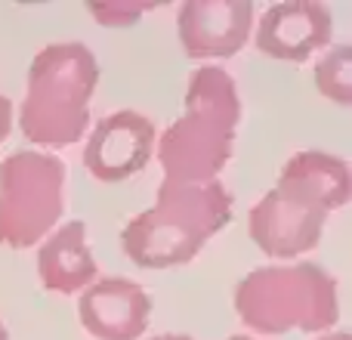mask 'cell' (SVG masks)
Returning <instances> with one entry per match:
<instances>
[{"instance_id": "1", "label": "cell", "mask_w": 352, "mask_h": 340, "mask_svg": "<svg viewBox=\"0 0 352 340\" xmlns=\"http://www.w3.org/2000/svg\"><path fill=\"white\" fill-rule=\"evenodd\" d=\"M349 195L352 173L346 161L306 149L287 161L278 182L250 207L248 232L263 254L291 260L316 248L328 213L346 204Z\"/></svg>"}, {"instance_id": "2", "label": "cell", "mask_w": 352, "mask_h": 340, "mask_svg": "<svg viewBox=\"0 0 352 340\" xmlns=\"http://www.w3.org/2000/svg\"><path fill=\"white\" fill-rule=\"evenodd\" d=\"M238 118L241 99L232 74L219 65L195 68L186 87V111L161 134L155 146L164 180L188 186L217 180L232 158Z\"/></svg>"}, {"instance_id": "3", "label": "cell", "mask_w": 352, "mask_h": 340, "mask_svg": "<svg viewBox=\"0 0 352 340\" xmlns=\"http://www.w3.org/2000/svg\"><path fill=\"white\" fill-rule=\"evenodd\" d=\"M232 220V192L219 180L188 186L161 180L158 198L121 232V248L136 266L170 269L188 263Z\"/></svg>"}, {"instance_id": "4", "label": "cell", "mask_w": 352, "mask_h": 340, "mask_svg": "<svg viewBox=\"0 0 352 340\" xmlns=\"http://www.w3.org/2000/svg\"><path fill=\"white\" fill-rule=\"evenodd\" d=\"M99 62L87 43H50L31 59L25 99L19 109L22 136L34 146L62 149L84 136Z\"/></svg>"}, {"instance_id": "5", "label": "cell", "mask_w": 352, "mask_h": 340, "mask_svg": "<svg viewBox=\"0 0 352 340\" xmlns=\"http://www.w3.org/2000/svg\"><path fill=\"white\" fill-rule=\"evenodd\" d=\"M235 312L256 334H318L340 319L337 279L318 263L260 266L238 281Z\"/></svg>"}, {"instance_id": "6", "label": "cell", "mask_w": 352, "mask_h": 340, "mask_svg": "<svg viewBox=\"0 0 352 340\" xmlns=\"http://www.w3.org/2000/svg\"><path fill=\"white\" fill-rule=\"evenodd\" d=\"M65 161L50 152H12L0 161V248L43 242L65 211Z\"/></svg>"}, {"instance_id": "7", "label": "cell", "mask_w": 352, "mask_h": 340, "mask_svg": "<svg viewBox=\"0 0 352 340\" xmlns=\"http://www.w3.org/2000/svg\"><path fill=\"white\" fill-rule=\"evenodd\" d=\"M250 28V0H186L176 16V34L188 59H229L248 43Z\"/></svg>"}, {"instance_id": "8", "label": "cell", "mask_w": 352, "mask_h": 340, "mask_svg": "<svg viewBox=\"0 0 352 340\" xmlns=\"http://www.w3.org/2000/svg\"><path fill=\"white\" fill-rule=\"evenodd\" d=\"M155 155V124L140 111H111L93 127L84 164L96 180L118 182L140 173Z\"/></svg>"}, {"instance_id": "9", "label": "cell", "mask_w": 352, "mask_h": 340, "mask_svg": "<svg viewBox=\"0 0 352 340\" xmlns=\"http://www.w3.org/2000/svg\"><path fill=\"white\" fill-rule=\"evenodd\" d=\"M334 16L318 0H285L269 6L256 25V50L272 59L303 62L316 50L328 47Z\"/></svg>"}, {"instance_id": "10", "label": "cell", "mask_w": 352, "mask_h": 340, "mask_svg": "<svg viewBox=\"0 0 352 340\" xmlns=\"http://www.w3.org/2000/svg\"><path fill=\"white\" fill-rule=\"evenodd\" d=\"M152 300L130 279H99L78 300L80 325L96 340H140L148 325Z\"/></svg>"}, {"instance_id": "11", "label": "cell", "mask_w": 352, "mask_h": 340, "mask_svg": "<svg viewBox=\"0 0 352 340\" xmlns=\"http://www.w3.org/2000/svg\"><path fill=\"white\" fill-rule=\"evenodd\" d=\"M96 260L87 248V226L80 220L53 229L37 248V275L53 294H78L96 281Z\"/></svg>"}, {"instance_id": "12", "label": "cell", "mask_w": 352, "mask_h": 340, "mask_svg": "<svg viewBox=\"0 0 352 340\" xmlns=\"http://www.w3.org/2000/svg\"><path fill=\"white\" fill-rule=\"evenodd\" d=\"M316 87L337 105H352V47L337 43L316 62Z\"/></svg>"}, {"instance_id": "13", "label": "cell", "mask_w": 352, "mask_h": 340, "mask_svg": "<svg viewBox=\"0 0 352 340\" xmlns=\"http://www.w3.org/2000/svg\"><path fill=\"white\" fill-rule=\"evenodd\" d=\"M158 3H136V0H109V3H90L87 10L109 28H121V25H133L142 12L155 10Z\"/></svg>"}, {"instance_id": "14", "label": "cell", "mask_w": 352, "mask_h": 340, "mask_svg": "<svg viewBox=\"0 0 352 340\" xmlns=\"http://www.w3.org/2000/svg\"><path fill=\"white\" fill-rule=\"evenodd\" d=\"M10 130H12V103L0 90V142L10 136Z\"/></svg>"}, {"instance_id": "15", "label": "cell", "mask_w": 352, "mask_h": 340, "mask_svg": "<svg viewBox=\"0 0 352 340\" xmlns=\"http://www.w3.org/2000/svg\"><path fill=\"white\" fill-rule=\"evenodd\" d=\"M152 340H195V337H188V334H158Z\"/></svg>"}, {"instance_id": "16", "label": "cell", "mask_w": 352, "mask_h": 340, "mask_svg": "<svg viewBox=\"0 0 352 340\" xmlns=\"http://www.w3.org/2000/svg\"><path fill=\"white\" fill-rule=\"evenodd\" d=\"M322 340H349V334H343V331H337V334H324Z\"/></svg>"}, {"instance_id": "17", "label": "cell", "mask_w": 352, "mask_h": 340, "mask_svg": "<svg viewBox=\"0 0 352 340\" xmlns=\"http://www.w3.org/2000/svg\"><path fill=\"white\" fill-rule=\"evenodd\" d=\"M226 340H256V337H248V334H232V337H226Z\"/></svg>"}, {"instance_id": "18", "label": "cell", "mask_w": 352, "mask_h": 340, "mask_svg": "<svg viewBox=\"0 0 352 340\" xmlns=\"http://www.w3.org/2000/svg\"><path fill=\"white\" fill-rule=\"evenodd\" d=\"M0 340H10V334H6V328H3V322H0Z\"/></svg>"}]
</instances>
